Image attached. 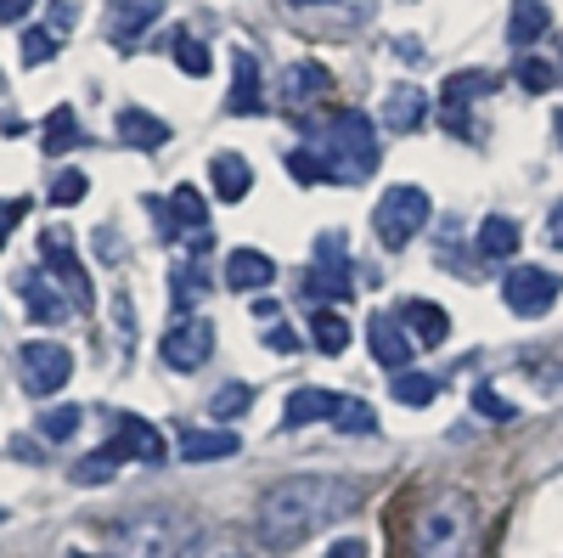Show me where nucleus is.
Returning <instances> with one entry per match:
<instances>
[{"instance_id": "obj_47", "label": "nucleus", "mask_w": 563, "mask_h": 558, "mask_svg": "<svg viewBox=\"0 0 563 558\" xmlns=\"http://www.w3.org/2000/svg\"><path fill=\"white\" fill-rule=\"evenodd\" d=\"M547 243L563 249V204H552V215H547Z\"/></svg>"}, {"instance_id": "obj_20", "label": "nucleus", "mask_w": 563, "mask_h": 558, "mask_svg": "<svg viewBox=\"0 0 563 558\" xmlns=\"http://www.w3.org/2000/svg\"><path fill=\"white\" fill-rule=\"evenodd\" d=\"M209 180H214V198L220 204H243L249 186H254V169H249L243 153H214L209 158Z\"/></svg>"}, {"instance_id": "obj_10", "label": "nucleus", "mask_w": 563, "mask_h": 558, "mask_svg": "<svg viewBox=\"0 0 563 558\" xmlns=\"http://www.w3.org/2000/svg\"><path fill=\"white\" fill-rule=\"evenodd\" d=\"M214 321H198V316H186V321H175V328L164 333V344H158V355H164V366H175V372H198L209 355H214Z\"/></svg>"}, {"instance_id": "obj_8", "label": "nucleus", "mask_w": 563, "mask_h": 558, "mask_svg": "<svg viewBox=\"0 0 563 558\" xmlns=\"http://www.w3.org/2000/svg\"><path fill=\"white\" fill-rule=\"evenodd\" d=\"M40 260H45V271L63 283V294H68L74 310L97 305V294H90V271H85V260H79V249H74L68 231H45V238H40Z\"/></svg>"}, {"instance_id": "obj_45", "label": "nucleus", "mask_w": 563, "mask_h": 558, "mask_svg": "<svg viewBox=\"0 0 563 558\" xmlns=\"http://www.w3.org/2000/svg\"><path fill=\"white\" fill-rule=\"evenodd\" d=\"M113 321H119V333H124V350H130V333H135V310H130V299L119 294V305H113Z\"/></svg>"}, {"instance_id": "obj_15", "label": "nucleus", "mask_w": 563, "mask_h": 558, "mask_svg": "<svg viewBox=\"0 0 563 558\" xmlns=\"http://www.w3.org/2000/svg\"><path fill=\"white\" fill-rule=\"evenodd\" d=\"M113 446L124 451V462L135 457V462H153V469H158V462L169 457L164 435L147 424V417H135V412H124V417H119V435H113Z\"/></svg>"}, {"instance_id": "obj_29", "label": "nucleus", "mask_w": 563, "mask_h": 558, "mask_svg": "<svg viewBox=\"0 0 563 558\" xmlns=\"http://www.w3.org/2000/svg\"><path fill=\"white\" fill-rule=\"evenodd\" d=\"M119 469H124V451L108 440V446H97L90 457H79V462H74V480H79V485H108Z\"/></svg>"}, {"instance_id": "obj_50", "label": "nucleus", "mask_w": 563, "mask_h": 558, "mask_svg": "<svg viewBox=\"0 0 563 558\" xmlns=\"http://www.w3.org/2000/svg\"><path fill=\"white\" fill-rule=\"evenodd\" d=\"M552 130H558V147H563V113H558V119H552Z\"/></svg>"}, {"instance_id": "obj_33", "label": "nucleus", "mask_w": 563, "mask_h": 558, "mask_svg": "<svg viewBox=\"0 0 563 558\" xmlns=\"http://www.w3.org/2000/svg\"><path fill=\"white\" fill-rule=\"evenodd\" d=\"M310 333H316V350H321V355H344V350H350V321L333 316V310H316Z\"/></svg>"}, {"instance_id": "obj_41", "label": "nucleus", "mask_w": 563, "mask_h": 558, "mask_svg": "<svg viewBox=\"0 0 563 558\" xmlns=\"http://www.w3.org/2000/svg\"><path fill=\"white\" fill-rule=\"evenodd\" d=\"M474 412H485V417H496V424H512V417H519V406H512V401H501L496 390H474Z\"/></svg>"}, {"instance_id": "obj_34", "label": "nucleus", "mask_w": 563, "mask_h": 558, "mask_svg": "<svg viewBox=\"0 0 563 558\" xmlns=\"http://www.w3.org/2000/svg\"><path fill=\"white\" fill-rule=\"evenodd\" d=\"M389 390H395L400 406H429V401L440 395V379H429V372H411V366H406V372H395V384H389Z\"/></svg>"}, {"instance_id": "obj_38", "label": "nucleus", "mask_w": 563, "mask_h": 558, "mask_svg": "<svg viewBox=\"0 0 563 558\" xmlns=\"http://www.w3.org/2000/svg\"><path fill=\"white\" fill-rule=\"evenodd\" d=\"M79 424H85V412H79V406H52V412H45L34 429H40L45 440H68V435H74Z\"/></svg>"}, {"instance_id": "obj_27", "label": "nucleus", "mask_w": 563, "mask_h": 558, "mask_svg": "<svg viewBox=\"0 0 563 558\" xmlns=\"http://www.w3.org/2000/svg\"><path fill=\"white\" fill-rule=\"evenodd\" d=\"M474 243H479V254H485V260H512V254H519V220H507V215H485Z\"/></svg>"}, {"instance_id": "obj_36", "label": "nucleus", "mask_w": 563, "mask_h": 558, "mask_svg": "<svg viewBox=\"0 0 563 558\" xmlns=\"http://www.w3.org/2000/svg\"><path fill=\"white\" fill-rule=\"evenodd\" d=\"M512 79H519V85L530 90V97H541V90H552L563 74H558L547 57H519V63H512Z\"/></svg>"}, {"instance_id": "obj_37", "label": "nucleus", "mask_w": 563, "mask_h": 558, "mask_svg": "<svg viewBox=\"0 0 563 558\" xmlns=\"http://www.w3.org/2000/svg\"><path fill=\"white\" fill-rule=\"evenodd\" d=\"M175 63H180V74L203 79V74H209V45L192 40V34H175Z\"/></svg>"}, {"instance_id": "obj_24", "label": "nucleus", "mask_w": 563, "mask_h": 558, "mask_svg": "<svg viewBox=\"0 0 563 558\" xmlns=\"http://www.w3.org/2000/svg\"><path fill=\"white\" fill-rule=\"evenodd\" d=\"M238 435L231 429H180V457L186 462H214V457H238Z\"/></svg>"}, {"instance_id": "obj_9", "label": "nucleus", "mask_w": 563, "mask_h": 558, "mask_svg": "<svg viewBox=\"0 0 563 558\" xmlns=\"http://www.w3.org/2000/svg\"><path fill=\"white\" fill-rule=\"evenodd\" d=\"M18 366H23V390H29V395H40V401H52V395L74 379V355H68L63 344H52V339L23 344Z\"/></svg>"}, {"instance_id": "obj_35", "label": "nucleus", "mask_w": 563, "mask_h": 558, "mask_svg": "<svg viewBox=\"0 0 563 558\" xmlns=\"http://www.w3.org/2000/svg\"><path fill=\"white\" fill-rule=\"evenodd\" d=\"M249 406H254V390L249 384H220L209 395V417H214V424H231V417H243Z\"/></svg>"}, {"instance_id": "obj_1", "label": "nucleus", "mask_w": 563, "mask_h": 558, "mask_svg": "<svg viewBox=\"0 0 563 558\" xmlns=\"http://www.w3.org/2000/svg\"><path fill=\"white\" fill-rule=\"evenodd\" d=\"M355 502H361V485L344 480V474H294V480H276L260 496L254 530H260L265 547L288 552V547L310 541L316 530H327L333 519L355 514Z\"/></svg>"}, {"instance_id": "obj_5", "label": "nucleus", "mask_w": 563, "mask_h": 558, "mask_svg": "<svg viewBox=\"0 0 563 558\" xmlns=\"http://www.w3.org/2000/svg\"><path fill=\"white\" fill-rule=\"evenodd\" d=\"M434 204L422 186H389V193L378 198V209H372V231H378L384 249H406L422 226H429Z\"/></svg>"}, {"instance_id": "obj_51", "label": "nucleus", "mask_w": 563, "mask_h": 558, "mask_svg": "<svg viewBox=\"0 0 563 558\" xmlns=\"http://www.w3.org/2000/svg\"><path fill=\"white\" fill-rule=\"evenodd\" d=\"M294 7H327V0H294Z\"/></svg>"}, {"instance_id": "obj_19", "label": "nucleus", "mask_w": 563, "mask_h": 558, "mask_svg": "<svg viewBox=\"0 0 563 558\" xmlns=\"http://www.w3.org/2000/svg\"><path fill=\"white\" fill-rule=\"evenodd\" d=\"M23 305H29V316H34V321H63V316H74V305H68L63 283H52V271L23 276Z\"/></svg>"}, {"instance_id": "obj_23", "label": "nucleus", "mask_w": 563, "mask_h": 558, "mask_svg": "<svg viewBox=\"0 0 563 558\" xmlns=\"http://www.w3.org/2000/svg\"><path fill=\"white\" fill-rule=\"evenodd\" d=\"M496 90V74H485V68H462V74H451L445 85H440V108L456 119L467 102H479V97H490Z\"/></svg>"}, {"instance_id": "obj_22", "label": "nucleus", "mask_w": 563, "mask_h": 558, "mask_svg": "<svg viewBox=\"0 0 563 558\" xmlns=\"http://www.w3.org/2000/svg\"><path fill=\"white\" fill-rule=\"evenodd\" d=\"M113 130H119L124 147H141V153H153V147L169 142V124H164L158 113H147V108H124V113L113 119Z\"/></svg>"}, {"instance_id": "obj_17", "label": "nucleus", "mask_w": 563, "mask_h": 558, "mask_svg": "<svg viewBox=\"0 0 563 558\" xmlns=\"http://www.w3.org/2000/svg\"><path fill=\"white\" fill-rule=\"evenodd\" d=\"M400 328L411 333V344L440 350L445 333H451V316H445L440 305H429V299H411V305H400Z\"/></svg>"}, {"instance_id": "obj_40", "label": "nucleus", "mask_w": 563, "mask_h": 558, "mask_svg": "<svg viewBox=\"0 0 563 558\" xmlns=\"http://www.w3.org/2000/svg\"><path fill=\"white\" fill-rule=\"evenodd\" d=\"M90 193V180H85V169H63L57 180H52V204L57 209H68V204H79Z\"/></svg>"}, {"instance_id": "obj_12", "label": "nucleus", "mask_w": 563, "mask_h": 558, "mask_svg": "<svg viewBox=\"0 0 563 558\" xmlns=\"http://www.w3.org/2000/svg\"><path fill=\"white\" fill-rule=\"evenodd\" d=\"M147 204H153V215H158V226L169 231V238L175 231H203L209 226V204H203L198 186H175L169 204H158V198H147Z\"/></svg>"}, {"instance_id": "obj_13", "label": "nucleus", "mask_w": 563, "mask_h": 558, "mask_svg": "<svg viewBox=\"0 0 563 558\" xmlns=\"http://www.w3.org/2000/svg\"><path fill=\"white\" fill-rule=\"evenodd\" d=\"M260 102H265L260 63H254V52H238V57H231V90H225V113H231V119H249V113H260Z\"/></svg>"}, {"instance_id": "obj_25", "label": "nucleus", "mask_w": 563, "mask_h": 558, "mask_svg": "<svg viewBox=\"0 0 563 558\" xmlns=\"http://www.w3.org/2000/svg\"><path fill=\"white\" fill-rule=\"evenodd\" d=\"M327 85H333V79H327V68L305 57V63H294L288 74H282V102H288V108H305V102L321 97Z\"/></svg>"}, {"instance_id": "obj_6", "label": "nucleus", "mask_w": 563, "mask_h": 558, "mask_svg": "<svg viewBox=\"0 0 563 558\" xmlns=\"http://www.w3.org/2000/svg\"><path fill=\"white\" fill-rule=\"evenodd\" d=\"M299 288L310 299H355V265L344 254L339 231H321V238H316V265L299 276Z\"/></svg>"}, {"instance_id": "obj_52", "label": "nucleus", "mask_w": 563, "mask_h": 558, "mask_svg": "<svg viewBox=\"0 0 563 558\" xmlns=\"http://www.w3.org/2000/svg\"><path fill=\"white\" fill-rule=\"evenodd\" d=\"M74 558H85V552H74Z\"/></svg>"}, {"instance_id": "obj_31", "label": "nucleus", "mask_w": 563, "mask_h": 558, "mask_svg": "<svg viewBox=\"0 0 563 558\" xmlns=\"http://www.w3.org/2000/svg\"><path fill=\"white\" fill-rule=\"evenodd\" d=\"M79 142V113L74 108H52L45 113V158H63Z\"/></svg>"}, {"instance_id": "obj_16", "label": "nucleus", "mask_w": 563, "mask_h": 558, "mask_svg": "<svg viewBox=\"0 0 563 558\" xmlns=\"http://www.w3.org/2000/svg\"><path fill=\"white\" fill-rule=\"evenodd\" d=\"M333 406H339V395H333V390H316V384H305V390H294V395H288V406H282V429L333 424Z\"/></svg>"}, {"instance_id": "obj_43", "label": "nucleus", "mask_w": 563, "mask_h": 558, "mask_svg": "<svg viewBox=\"0 0 563 558\" xmlns=\"http://www.w3.org/2000/svg\"><path fill=\"white\" fill-rule=\"evenodd\" d=\"M29 215V204L23 198H0V249L12 243V231H18V220Z\"/></svg>"}, {"instance_id": "obj_46", "label": "nucleus", "mask_w": 563, "mask_h": 558, "mask_svg": "<svg viewBox=\"0 0 563 558\" xmlns=\"http://www.w3.org/2000/svg\"><path fill=\"white\" fill-rule=\"evenodd\" d=\"M327 558H366V541L361 536H344V541L327 547Z\"/></svg>"}, {"instance_id": "obj_28", "label": "nucleus", "mask_w": 563, "mask_h": 558, "mask_svg": "<svg viewBox=\"0 0 563 558\" xmlns=\"http://www.w3.org/2000/svg\"><path fill=\"white\" fill-rule=\"evenodd\" d=\"M552 29V12H547V0H512V18H507V40L512 45H530Z\"/></svg>"}, {"instance_id": "obj_2", "label": "nucleus", "mask_w": 563, "mask_h": 558, "mask_svg": "<svg viewBox=\"0 0 563 558\" xmlns=\"http://www.w3.org/2000/svg\"><path fill=\"white\" fill-rule=\"evenodd\" d=\"M479 552V507L467 491H434L411 514V558H474Z\"/></svg>"}, {"instance_id": "obj_3", "label": "nucleus", "mask_w": 563, "mask_h": 558, "mask_svg": "<svg viewBox=\"0 0 563 558\" xmlns=\"http://www.w3.org/2000/svg\"><path fill=\"white\" fill-rule=\"evenodd\" d=\"M321 175L339 186H361L372 169H378V130H372L366 113H339L333 124L321 130Z\"/></svg>"}, {"instance_id": "obj_42", "label": "nucleus", "mask_w": 563, "mask_h": 558, "mask_svg": "<svg viewBox=\"0 0 563 558\" xmlns=\"http://www.w3.org/2000/svg\"><path fill=\"white\" fill-rule=\"evenodd\" d=\"M288 175H294V180H305V186L327 180V175H321V158H316V147H299V153H288Z\"/></svg>"}, {"instance_id": "obj_4", "label": "nucleus", "mask_w": 563, "mask_h": 558, "mask_svg": "<svg viewBox=\"0 0 563 558\" xmlns=\"http://www.w3.org/2000/svg\"><path fill=\"white\" fill-rule=\"evenodd\" d=\"M192 541V525L169 507H147V514H130L108 530V552L113 558H180Z\"/></svg>"}, {"instance_id": "obj_18", "label": "nucleus", "mask_w": 563, "mask_h": 558, "mask_svg": "<svg viewBox=\"0 0 563 558\" xmlns=\"http://www.w3.org/2000/svg\"><path fill=\"white\" fill-rule=\"evenodd\" d=\"M180 558H260V547H254L243 530L214 525V530H192V541H186Z\"/></svg>"}, {"instance_id": "obj_11", "label": "nucleus", "mask_w": 563, "mask_h": 558, "mask_svg": "<svg viewBox=\"0 0 563 558\" xmlns=\"http://www.w3.org/2000/svg\"><path fill=\"white\" fill-rule=\"evenodd\" d=\"M366 339H372V355H378V366H389V372H406L411 366V333L400 328V316H389V310H372V321H366Z\"/></svg>"}, {"instance_id": "obj_39", "label": "nucleus", "mask_w": 563, "mask_h": 558, "mask_svg": "<svg viewBox=\"0 0 563 558\" xmlns=\"http://www.w3.org/2000/svg\"><path fill=\"white\" fill-rule=\"evenodd\" d=\"M57 45H63V40H57L52 29H29V34H23V63H29V68H34V63H52Z\"/></svg>"}, {"instance_id": "obj_30", "label": "nucleus", "mask_w": 563, "mask_h": 558, "mask_svg": "<svg viewBox=\"0 0 563 558\" xmlns=\"http://www.w3.org/2000/svg\"><path fill=\"white\" fill-rule=\"evenodd\" d=\"M209 288H214V283H209V271H203L198 260H192V265H175V271H169V299H175L180 310H192V305H198V299H203Z\"/></svg>"}, {"instance_id": "obj_32", "label": "nucleus", "mask_w": 563, "mask_h": 558, "mask_svg": "<svg viewBox=\"0 0 563 558\" xmlns=\"http://www.w3.org/2000/svg\"><path fill=\"white\" fill-rule=\"evenodd\" d=\"M333 429H339V435H378V412H372L366 401H355V395H339Z\"/></svg>"}, {"instance_id": "obj_26", "label": "nucleus", "mask_w": 563, "mask_h": 558, "mask_svg": "<svg viewBox=\"0 0 563 558\" xmlns=\"http://www.w3.org/2000/svg\"><path fill=\"white\" fill-rule=\"evenodd\" d=\"M158 12H164V0H113L108 29H113V40H135L147 23H158Z\"/></svg>"}, {"instance_id": "obj_21", "label": "nucleus", "mask_w": 563, "mask_h": 558, "mask_svg": "<svg viewBox=\"0 0 563 558\" xmlns=\"http://www.w3.org/2000/svg\"><path fill=\"white\" fill-rule=\"evenodd\" d=\"M422 119H429V97H422L417 85H395L384 97V130L411 135V130H422Z\"/></svg>"}, {"instance_id": "obj_7", "label": "nucleus", "mask_w": 563, "mask_h": 558, "mask_svg": "<svg viewBox=\"0 0 563 558\" xmlns=\"http://www.w3.org/2000/svg\"><path fill=\"white\" fill-rule=\"evenodd\" d=\"M558 294H563V283H558L547 265H512V271L501 276V299H507V310H512V316H525V321H541V316L558 305Z\"/></svg>"}, {"instance_id": "obj_49", "label": "nucleus", "mask_w": 563, "mask_h": 558, "mask_svg": "<svg viewBox=\"0 0 563 558\" xmlns=\"http://www.w3.org/2000/svg\"><path fill=\"white\" fill-rule=\"evenodd\" d=\"M68 18H74V7H68V0H52V34H57V40H63Z\"/></svg>"}, {"instance_id": "obj_48", "label": "nucleus", "mask_w": 563, "mask_h": 558, "mask_svg": "<svg viewBox=\"0 0 563 558\" xmlns=\"http://www.w3.org/2000/svg\"><path fill=\"white\" fill-rule=\"evenodd\" d=\"M23 12H34V0H0V23H18Z\"/></svg>"}, {"instance_id": "obj_44", "label": "nucleus", "mask_w": 563, "mask_h": 558, "mask_svg": "<svg viewBox=\"0 0 563 558\" xmlns=\"http://www.w3.org/2000/svg\"><path fill=\"white\" fill-rule=\"evenodd\" d=\"M265 344H271L276 355H294V350H299V339H294V328H271V333H265Z\"/></svg>"}, {"instance_id": "obj_14", "label": "nucleus", "mask_w": 563, "mask_h": 558, "mask_svg": "<svg viewBox=\"0 0 563 558\" xmlns=\"http://www.w3.org/2000/svg\"><path fill=\"white\" fill-rule=\"evenodd\" d=\"M276 276V260L260 254V249H231L225 254V288L231 294H265Z\"/></svg>"}]
</instances>
